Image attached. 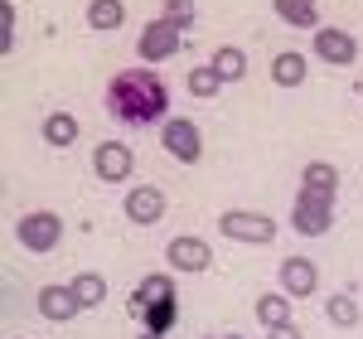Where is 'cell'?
<instances>
[{
    "mask_svg": "<svg viewBox=\"0 0 363 339\" xmlns=\"http://www.w3.org/2000/svg\"><path fill=\"white\" fill-rule=\"evenodd\" d=\"M208 339H218V335H208ZM223 339H238V335H223Z\"/></svg>",
    "mask_w": 363,
    "mask_h": 339,
    "instance_id": "28",
    "label": "cell"
},
{
    "mask_svg": "<svg viewBox=\"0 0 363 339\" xmlns=\"http://www.w3.org/2000/svg\"><path fill=\"white\" fill-rule=\"evenodd\" d=\"M325 315H330V325H339V330L359 325V306H354V296H330V301H325Z\"/></svg>",
    "mask_w": 363,
    "mask_h": 339,
    "instance_id": "23",
    "label": "cell"
},
{
    "mask_svg": "<svg viewBox=\"0 0 363 339\" xmlns=\"http://www.w3.org/2000/svg\"><path fill=\"white\" fill-rule=\"evenodd\" d=\"M165 107H169V87L155 68H126L107 83V112L126 126L165 121Z\"/></svg>",
    "mask_w": 363,
    "mask_h": 339,
    "instance_id": "1",
    "label": "cell"
},
{
    "mask_svg": "<svg viewBox=\"0 0 363 339\" xmlns=\"http://www.w3.org/2000/svg\"><path fill=\"white\" fill-rule=\"evenodd\" d=\"M131 165H136V155H131V145H121V141H102L92 150V170H97L102 184H121L131 174Z\"/></svg>",
    "mask_w": 363,
    "mask_h": 339,
    "instance_id": "7",
    "label": "cell"
},
{
    "mask_svg": "<svg viewBox=\"0 0 363 339\" xmlns=\"http://www.w3.org/2000/svg\"><path fill=\"white\" fill-rule=\"evenodd\" d=\"M68 286H73V296H78V306H83V311H92V306H102V301H107V282H102L97 272H78Z\"/></svg>",
    "mask_w": 363,
    "mask_h": 339,
    "instance_id": "18",
    "label": "cell"
},
{
    "mask_svg": "<svg viewBox=\"0 0 363 339\" xmlns=\"http://www.w3.org/2000/svg\"><path fill=\"white\" fill-rule=\"evenodd\" d=\"M301 184H306V189H325V194H335V189H339V170L330 165V160H310L306 174H301Z\"/></svg>",
    "mask_w": 363,
    "mask_h": 339,
    "instance_id": "22",
    "label": "cell"
},
{
    "mask_svg": "<svg viewBox=\"0 0 363 339\" xmlns=\"http://www.w3.org/2000/svg\"><path fill=\"white\" fill-rule=\"evenodd\" d=\"M165 10H169V20H174V25H184V20L194 15V5H189V0H165Z\"/></svg>",
    "mask_w": 363,
    "mask_h": 339,
    "instance_id": "25",
    "label": "cell"
},
{
    "mask_svg": "<svg viewBox=\"0 0 363 339\" xmlns=\"http://www.w3.org/2000/svg\"><path fill=\"white\" fill-rule=\"evenodd\" d=\"M78 311H83V306H78L73 286H44V291H39V315H44V320H73Z\"/></svg>",
    "mask_w": 363,
    "mask_h": 339,
    "instance_id": "14",
    "label": "cell"
},
{
    "mask_svg": "<svg viewBox=\"0 0 363 339\" xmlns=\"http://www.w3.org/2000/svg\"><path fill=\"white\" fill-rule=\"evenodd\" d=\"M160 145H165L179 165H194L199 155H203V136H199V126L189 121V116H174V121H165V136H160Z\"/></svg>",
    "mask_w": 363,
    "mask_h": 339,
    "instance_id": "6",
    "label": "cell"
},
{
    "mask_svg": "<svg viewBox=\"0 0 363 339\" xmlns=\"http://www.w3.org/2000/svg\"><path fill=\"white\" fill-rule=\"evenodd\" d=\"M272 10H277L291 29H315L320 25V5H315V0H272Z\"/></svg>",
    "mask_w": 363,
    "mask_h": 339,
    "instance_id": "15",
    "label": "cell"
},
{
    "mask_svg": "<svg viewBox=\"0 0 363 339\" xmlns=\"http://www.w3.org/2000/svg\"><path fill=\"white\" fill-rule=\"evenodd\" d=\"M169 267L174 272H208V262H213V248L203 243V238H174L165 248Z\"/></svg>",
    "mask_w": 363,
    "mask_h": 339,
    "instance_id": "10",
    "label": "cell"
},
{
    "mask_svg": "<svg viewBox=\"0 0 363 339\" xmlns=\"http://www.w3.org/2000/svg\"><path fill=\"white\" fill-rule=\"evenodd\" d=\"M179 320V301H169V306H155V311L140 315V325H145V335H169V325Z\"/></svg>",
    "mask_w": 363,
    "mask_h": 339,
    "instance_id": "24",
    "label": "cell"
},
{
    "mask_svg": "<svg viewBox=\"0 0 363 339\" xmlns=\"http://www.w3.org/2000/svg\"><path fill=\"white\" fill-rule=\"evenodd\" d=\"M160 213H165V194L160 189H150V184H136L131 194H126V218L140 228L160 223Z\"/></svg>",
    "mask_w": 363,
    "mask_h": 339,
    "instance_id": "12",
    "label": "cell"
},
{
    "mask_svg": "<svg viewBox=\"0 0 363 339\" xmlns=\"http://www.w3.org/2000/svg\"><path fill=\"white\" fill-rule=\"evenodd\" d=\"M272 83L277 87H301L306 83V54H277L272 58Z\"/></svg>",
    "mask_w": 363,
    "mask_h": 339,
    "instance_id": "17",
    "label": "cell"
},
{
    "mask_svg": "<svg viewBox=\"0 0 363 339\" xmlns=\"http://www.w3.org/2000/svg\"><path fill=\"white\" fill-rule=\"evenodd\" d=\"M315 286H320V272H315L310 257H286V262H281V291H286L291 301L315 296Z\"/></svg>",
    "mask_w": 363,
    "mask_h": 339,
    "instance_id": "8",
    "label": "cell"
},
{
    "mask_svg": "<svg viewBox=\"0 0 363 339\" xmlns=\"http://www.w3.org/2000/svg\"><path fill=\"white\" fill-rule=\"evenodd\" d=\"M218 233L233 238V243H272L277 238V223L267 218V213H247V209H228L223 218H218Z\"/></svg>",
    "mask_w": 363,
    "mask_h": 339,
    "instance_id": "4",
    "label": "cell"
},
{
    "mask_svg": "<svg viewBox=\"0 0 363 339\" xmlns=\"http://www.w3.org/2000/svg\"><path fill=\"white\" fill-rule=\"evenodd\" d=\"M44 141L58 145V150H68V145L78 141V116L73 112H49L44 116Z\"/></svg>",
    "mask_w": 363,
    "mask_h": 339,
    "instance_id": "16",
    "label": "cell"
},
{
    "mask_svg": "<svg viewBox=\"0 0 363 339\" xmlns=\"http://www.w3.org/2000/svg\"><path fill=\"white\" fill-rule=\"evenodd\" d=\"M257 320H262L267 330L296 325V301H291L286 291H267V296H257Z\"/></svg>",
    "mask_w": 363,
    "mask_h": 339,
    "instance_id": "13",
    "label": "cell"
},
{
    "mask_svg": "<svg viewBox=\"0 0 363 339\" xmlns=\"http://www.w3.org/2000/svg\"><path fill=\"white\" fill-rule=\"evenodd\" d=\"M315 54L325 63H335V68H349L359 58V44H354L349 29H315Z\"/></svg>",
    "mask_w": 363,
    "mask_h": 339,
    "instance_id": "9",
    "label": "cell"
},
{
    "mask_svg": "<svg viewBox=\"0 0 363 339\" xmlns=\"http://www.w3.org/2000/svg\"><path fill=\"white\" fill-rule=\"evenodd\" d=\"M15 238L25 243V252H54L58 238H63V218L49 213V209H39V213H25L20 228H15Z\"/></svg>",
    "mask_w": 363,
    "mask_h": 339,
    "instance_id": "5",
    "label": "cell"
},
{
    "mask_svg": "<svg viewBox=\"0 0 363 339\" xmlns=\"http://www.w3.org/2000/svg\"><path fill=\"white\" fill-rule=\"evenodd\" d=\"M121 20H126L121 0H92L87 5V25L92 29H121Z\"/></svg>",
    "mask_w": 363,
    "mask_h": 339,
    "instance_id": "19",
    "label": "cell"
},
{
    "mask_svg": "<svg viewBox=\"0 0 363 339\" xmlns=\"http://www.w3.org/2000/svg\"><path fill=\"white\" fill-rule=\"evenodd\" d=\"M267 339H301L296 325H281V330H267Z\"/></svg>",
    "mask_w": 363,
    "mask_h": 339,
    "instance_id": "26",
    "label": "cell"
},
{
    "mask_svg": "<svg viewBox=\"0 0 363 339\" xmlns=\"http://www.w3.org/2000/svg\"><path fill=\"white\" fill-rule=\"evenodd\" d=\"M179 44H184V25L150 20V25L140 29V63H165V58L179 54Z\"/></svg>",
    "mask_w": 363,
    "mask_h": 339,
    "instance_id": "3",
    "label": "cell"
},
{
    "mask_svg": "<svg viewBox=\"0 0 363 339\" xmlns=\"http://www.w3.org/2000/svg\"><path fill=\"white\" fill-rule=\"evenodd\" d=\"M174 301V282H169L165 272H155V277H145V282L131 291V315H145V311H155V306H169Z\"/></svg>",
    "mask_w": 363,
    "mask_h": 339,
    "instance_id": "11",
    "label": "cell"
},
{
    "mask_svg": "<svg viewBox=\"0 0 363 339\" xmlns=\"http://www.w3.org/2000/svg\"><path fill=\"white\" fill-rule=\"evenodd\" d=\"M140 339H165V335H140Z\"/></svg>",
    "mask_w": 363,
    "mask_h": 339,
    "instance_id": "27",
    "label": "cell"
},
{
    "mask_svg": "<svg viewBox=\"0 0 363 339\" xmlns=\"http://www.w3.org/2000/svg\"><path fill=\"white\" fill-rule=\"evenodd\" d=\"M208 63H213V68L223 73V83H238V78L247 73V54H242V49H233V44H223V49L208 58Z\"/></svg>",
    "mask_w": 363,
    "mask_h": 339,
    "instance_id": "21",
    "label": "cell"
},
{
    "mask_svg": "<svg viewBox=\"0 0 363 339\" xmlns=\"http://www.w3.org/2000/svg\"><path fill=\"white\" fill-rule=\"evenodd\" d=\"M218 87H223V73H218L213 63L189 68V97H218Z\"/></svg>",
    "mask_w": 363,
    "mask_h": 339,
    "instance_id": "20",
    "label": "cell"
},
{
    "mask_svg": "<svg viewBox=\"0 0 363 339\" xmlns=\"http://www.w3.org/2000/svg\"><path fill=\"white\" fill-rule=\"evenodd\" d=\"M335 218V194H325V189H296V209H291V223L296 233H306V238H320L325 228Z\"/></svg>",
    "mask_w": 363,
    "mask_h": 339,
    "instance_id": "2",
    "label": "cell"
}]
</instances>
